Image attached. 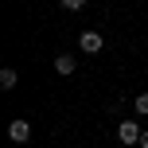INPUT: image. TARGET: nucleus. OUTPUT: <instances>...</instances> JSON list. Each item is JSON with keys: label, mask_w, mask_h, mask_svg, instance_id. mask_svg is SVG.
<instances>
[{"label": "nucleus", "mask_w": 148, "mask_h": 148, "mask_svg": "<svg viewBox=\"0 0 148 148\" xmlns=\"http://www.w3.org/2000/svg\"><path fill=\"white\" fill-rule=\"evenodd\" d=\"M16 82H20V74H16L12 66H4V70H0V90H16Z\"/></svg>", "instance_id": "nucleus-5"}, {"label": "nucleus", "mask_w": 148, "mask_h": 148, "mask_svg": "<svg viewBox=\"0 0 148 148\" xmlns=\"http://www.w3.org/2000/svg\"><path fill=\"white\" fill-rule=\"evenodd\" d=\"M136 148H148V129H144V133H140V144H136Z\"/></svg>", "instance_id": "nucleus-8"}, {"label": "nucleus", "mask_w": 148, "mask_h": 148, "mask_svg": "<svg viewBox=\"0 0 148 148\" xmlns=\"http://www.w3.org/2000/svg\"><path fill=\"white\" fill-rule=\"evenodd\" d=\"M140 133H144V129L136 125L133 117H125V121L117 125V140H121V144H140Z\"/></svg>", "instance_id": "nucleus-1"}, {"label": "nucleus", "mask_w": 148, "mask_h": 148, "mask_svg": "<svg viewBox=\"0 0 148 148\" xmlns=\"http://www.w3.org/2000/svg\"><path fill=\"white\" fill-rule=\"evenodd\" d=\"M78 47H82L86 55H97V51L105 47V39L97 35V31H82V35H78Z\"/></svg>", "instance_id": "nucleus-2"}, {"label": "nucleus", "mask_w": 148, "mask_h": 148, "mask_svg": "<svg viewBox=\"0 0 148 148\" xmlns=\"http://www.w3.org/2000/svg\"><path fill=\"white\" fill-rule=\"evenodd\" d=\"M90 0H62V8H66V12H78V8H86Z\"/></svg>", "instance_id": "nucleus-6"}, {"label": "nucleus", "mask_w": 148, "mask_h": 148, "mask_svg": "<svg viewBox=\"0 0 148 148\" xmlns=\"http://www.w3.org/2000/svg\"><path fill=\"white\" fill-rule=\"evenodd\" d=\"M133 105H136V113H148V94H140V97H136Z\"/></svg>", "instance_id": "nucleus-7"}, {"label": "nucleus", "mask_w": 148, "mask_h": 148, "mask_svg": "<svg viewBox=\"0 0 148 148\" xmlns=\"http://www.w3.org/2000/svg\"><path fill=\"white\" fill-rule=\"evenodd\" d=\"M55 70L59 74H74L78 70V59H74V55H55Z\"/></svg>", "instance_id": "nucleus-4"}, {"label": "nucleus", "mask_w": 148, "mask_h": 148, "mask_svg": "<svg viewBox=\"0 0 148 148\" xmlns=\"http://www.w3.org/2000/svg\"><path fill=\"white\" fill-rule=\"evenodd\" d=\"M8 136H12L16 144H27V140H31V125H27L23 117H16L12 125H8Z\"/></svg>", "instance_id": "nucleus-3"}]
</instances>
